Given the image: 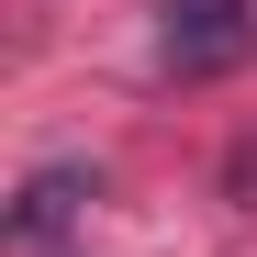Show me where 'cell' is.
I'll use <instances>...</instances> for the list:
<instances>
[{
  "instance_id": "obj_2",
  "label": "cell",
  "mask_w": 257,
  "mask_h": 257,
  "mask_svg": "<svg viewBox=\"0 0 257 257\" xmlns=\"http://www.w3.org/2000/svg\"><path fill=\"white\" fill-rule=\"evenodd\" d=\"M90 201H101L90 168H34L23 201H12V246H23V257H67V235L90 224Z\"/></svg>"
},
{
  "instance_id": "obj_1",
  "label": "cell",
  "mask_w": 257,
  "mask_h": 257,
  "mask_svg": "<svg viewBox=\"0 0 257 257\" xmlns=\"http://www.w3.org/2000/svg\"><path fill=\"white\" fill-rule=\"evenodd\" d=\"M257 56V0H157V67L168 78H235Z\"/></svg>"
}]
</instances>
